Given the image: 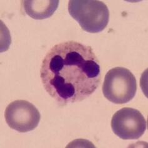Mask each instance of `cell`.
<instances>
[{"label":"cell","mask_w":148,"mask_h":148,"mask_svg":"<svg viewBox=\"0 0 148 148\" xmlns=\"http://www.w3.org/2000/svg\"><path fill=\"white\" fill-rule=\"evenodd\" d=\"M40 78L47 93L64 106L82 101L94 93L101 82V67L91 47L67 41L48 51Z\"/></svg>","instance_id":"1"},{"label":"cell","mask_w":148,"mask_h":148,"mask_svg":"<svg viewBox=\"0 0 148 148\" xmlns=\"http://www.w3.org/2000/svg\"><path fill=\"white\" fill-rule=\"evenodd\" d=\"M69 12L83 30L91 33L102 32L109 20V12L104 3L97 0H72Z\"/></svg>","instance_id":"2"},{"label":"cell","mask_w":148,"mask_h":148,"mask_svg":"<svg viewBox=\"0 0 148 148\" xmlns=\"http://www.w3.org/2000/svg\"><path fill=\"white\" fill-rule=\"evenodd\" d=\"M136 92V77L127 69L117 66L106 73L102 92L110 102L116 104H124L134 97Z\"/></svg>","instance_id":"3"},{"label":"cell","mask_w":148,"mask_h":148,"mask_svg":"<svg viewBox=\"0 0 148 148\" xmlns=\"http://www.w3.org/2000/svg\"><path fill=\"white\" fill-rule=\"evenodd\" d=\"M111 128L122 139H138L146 130L147 121L139 110L124 107L114 114Z\"/></svg>","instance_id":"4"},{"label":"cell","mask_w":148,"mask_h":148,"mask_svg":"<svg viewBox=\"0 0 148 148\" xmlns=\"http://www.w3.org/2000/svg\"><path fill=\"white\" fill-rule=\"evenodd\" d=\"M5 117L10 128L19 132H27L38 126L41 115L31 102L17 100L6 107Z\"/></svg>","instance_id":"5"},{"label":"cell","mask_w":148,"mask_h":148,"mask_svg":"<svg viewBox=\"0 0 148 148\" xmlns=\"http://www.w3.org/2000/svg\"><path fill=\"white\" fill-rule=\"evenodd\" d=\"M58 1H22L25 13L35 20H44L53 15L58 8Z\"/></svg>","instance_id":"6"}]
</instances>
